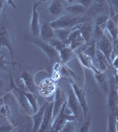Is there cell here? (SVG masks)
<instances>
[{
  "label": "cell",
  "mask_w": 118,
  "mask_h": 132,
  "mask_svg": "<svg viewBox=\"0 0 118 132\" xmlns=\"http://www.w3.org/2000/svg\"><path fill=\"white\" fill-rule=\"evenodd\" d=\"M58 53L60 61L62 63H66L74 56V50H72L69 46H66Z\"/></svg>",
  "instance_id": "cell-25"
},
{
  "label": "cell",
  "mask_w": 118,
  "mask_h": 132,
  "mask_svg": "<svg viewBox=\"0 0 118 132\" xmlns=\"http://www.w3.org/2000/svg\"><path fill=\"white\" fill-rule=\"evenodd\" d=\"M91 7L93 12H102L106 8V0H93Z\"/></svg>",
  "instance_id": "cell-29"
},
{
  "label": "cell",
  "mask_w": 118,
  "mask_h": 132,
  "mask_svg": "<svg viewBox=\"0 0 118 132\" xmlns=\"http://www.w3.org/2000/svg\"><path fill=\"white\" fill-rule=\"evenodd\" d=\"M78 4H80L81 5H83L85 9H88L92 6L93 3V0H78Z\"/></svg>",
  "instance_id": "cell-36"
},
{
  "label": "cell",
  "mask_w": 118,
  "mask_h": 132,
  "mask_svg": "<svg viewBox=\"0 0 118 132\" xmlns=\"http://www.w3.org/2000/svg\"><path fill=\"white\" fill-rule=\"evenodd\" d=\"M109 81V90L108 96V106L110 112L116 114L118 111V88L117 80L111 77Z\"/></svg>",
  "instance_id": "cell-3"
},
{
  "label": "cell",
  "mask_w": 118,
  "mask_h": 132,
  "mask_svg": "<svg viewBox=\"0 0 118 132\" xmlns=\"http://www.w3.org/2000/svg\"><path fill=\"white\" fill-rule=\"evenodd\" d=\"M38 5L39 4L35 3L34 4L33 11H32V18L31 22H30V31H31L32 35L35 37L40 35V18H39V12L37 10Z\"/></svg>",
  "instance_id": "cell-12"
},
{
  "label": "cell",
  "mask_w": 118,
  "mask_h": 132,
  "mask_svg": "<svg viewBox=\"0 0 118 132\" xmlns=\"http://www.w3.org/2000/svg\"><path fill=\"white\" fill-rule=\"evenodd\" d=\"M94 74V78H95L96 83L98 84L99 87L101 89V91L103 92L105 94H108V90H109V81L108 80L106 74L102 71H98L95 72Z\"/></svg>",
  "instance_id": "cell-17"
},
{
  "label": "cell",
  "mask_w": 118,
  "mask_h": 132,
  "mask_svg": "<svg viewBox=\"0 0 118 132\" xmlns=\"http://www.w3.org/2000/svg\"><path fill=\"white\" fill-rule=\"evenodd\" d=\"M24 93L27 97V100L28 101L30 107L32 108V111H33V114H35L39 110V106H38V101H37V99L36 97L35 96L33 93H30V92H25L24 91Z\"/></svg>",
  "instance_id": "cell-26"
},
{
  "label": "cell",
  "mask_w": 118,
  "mask_h": 132,
  "mask_svg": "<svg viewBox=\"0 0 118 132\" xmlns=\"http://www.w3.org/2000/svg\"><path fill=\"white\" fill-rule=\"evenodd\" d=\"M85 42H86L83 38V36L81 35L79 29L78 28V27H75L74 28H72V31L70 32L69 38H68L67 42H66V45L69 46L72 50H75L78 47L85 44Z\"/></svg>",
  "instance_id": "cell-9"
},
{
  "label": "cell",
  "mask_w": 118,
  "mask_h": 132,
  "mask_svg": "<svg viewBox=\"0 0 118 132\" xmlns=\"http://www.w3.org/2000/svg\"><path fill=\"white\" fill-rule=\"evenodd\" d=\"M105 34L110 36L113 41L118 40V24L111 18V17H109L108 21H107V23H106Z\"/></svg>",
  "instance_id": "cell-18"
},
{
  "label": "cell",
  "mask_w": 118,
  "mask_h": 132,
  "mask_svg": "<svg viewBox=\"0 0 118 132\" xmlns=\"http://www.w3.org/2000/svg\"><path fill=\"white\" fill-rule=\"evenodd\" d=\"M117 88H118V81H117Z\"/></svg>",
  "instance_id": "cell-50"
},
{
  "label": "cell",
  "mask_w": 118,
  "mask_h": 132,
  "mask_svg": "<svg viewBox=\"0 0 118 132\" xmlns=\"http://www.w3.org/2000/svg\"><path fill=\"white\" fill-rule=\"evenodd\" d=\"M3 88H4V81L0 78V91H1Z\"/></svg>",
  "instance_id": "cell-42"
},
{
  "label": "cell",
  "mask_w": 118,
  "mask_h": 132,
  "mask_svg": "<svg viewBox=\"0 0 118 132\" xmlns=\"http://www.w3.org/2000/svg\"><path fill=\"white\" fill-rule=\"evenodd\" d=\"M34 42L38 48H40L42 50V52L46 55L52 62H57L59 61V53L55 50V48L52 45H50L48 42L42 41L40 39H35Z\"/></svg>",
  "instance_id": "cell-7"
},
{
  "label": "cell",
  "mask_w": 118,
  "mask_h": 132,
  "mask_svg": "<svg viewBox=\"0 0 118 132\" xmlns=\"http://www.w3.org/2000/svg\"><path fill=\"white\" fill-rule=\"evenodd\" d=\"M48 9L51 16L58 17L63 12V5L58 0H52L51 3L49 4Z\"/></svg>",
  "instance_id": "cell-24"
},
{
  "label": "cell",
  "mask_w": 118,
  "mask_h": 132,
  "mask_svg": "<svg viewBox=\"0 0 118 132\" xmlns=\"http://www.w3.org/2000/svg\"><path fill=\"white\" fill-rule=\"evenodd\" d=\"M16 65V63H12V62H8L5 59V55H0V70H3V71H5L7 69L8 65Z\"/></svg>",
  "instance_id": "cell-31"
},
{
  "label": "cell",
  "mask_w": 118,
  "mask_h": 132,
  "mask_svg": "<svg viewBox=\"0 0 118 132\" xmlns=\"http://www.w3.org/2000/svg\"><path fill=\"white\" fill-rule=\"evenodd\" d=\"M66 108H67V104H66L65 101L63 105V107H62L61 110L59 111V114H57V116L56 117L55 120L53 121L52 124H51V130L56 132L62 131V129L64 128L66 122H68V121L74 122L75 121L76 116L72 112H66Z\"/></svg>",
  "instance_id": "cell-2"
},
{
  "label": "cell",
  "mask_w": 118,
  "mask_h": 132,
  "mask_svg": "<svg viewBox=\"0 0 118 132\" xmlns=\"http://www.w3.org/2000/svg\"><path fill=\"white\" fill-rule=\"evenodd\" d=\"M65 11L68 13L72 14L74 16H82L86 12L87 9H85L83 5H81L80 4H73L70 5L65 8Z\"/></svg>",
  "instance_id": "cell-23"
},
{
  "label": "cell",
  "mask_w": 118,
  "mask_h": 132,
  "mask_svg": "<svg viewBox=\"0 0 118 132\" xmlns=\"http://www.w3.org/2000/svg\"><path fill=\"white\" fill-rule=\"evenodd\" d=\"M13 127L11 124H4V125H0V131H4V132H7L12 130Z\"/></svg>",
  "instance_id": "cell-37"
},
{
  "label": "cell",
  "mask_w": 118,
  "mask_h": 132,
  "mask_svg": "<svg viewBox=\"0 0 118 132\" xmlns=\"http://www.w3.org/2000/svg\"><path fill=\"white\" fill-rule=\"evenodd\" d=\"M70 86H72V89L73 90L75 95H76L77 99H78L81 110L83 112L84 119L85 120V119H87V113H88V103H87L86 93L84 91L83 87H81L77 83L72 81Z\"/></svg>",
  "instance_id": "cell-4"
},
{
  "label": "cell",
  "mask_w": 118,
  "mask_h": 132,
  "mask_svg": "<svg viewBox=\"0 0 118 132\" xmlns=\"http://www.w3.org/2000/svg\"><path fill=\"white\" fill-rule=\"evenodd\" d=\"M91 119H85V122L82 124V126L79 129V132H88L90 131V127H91Z\"/></svg>",
  "instance_id": "cell-33"
},
{
  "label": "cell",
  "mask_w": 118,
  "mask_h": 132,
  "mask_svg": "<svg viewBox=\"0 0 118 132\" xmlns=\"http://www.w3.org/2000/svg\"><path fill=\"white\" fill-rule=\"evenodd\" d=\"M116 41H118V40H116Z\"/></svg>",
  "instance_id": "cell-51"
},
{
  "label": "cell",
  "mask_w": 118,
  "mask_h": 132,
  "mask_svg": "<svg viewBox=\"0 0 118 132\" xmlns=\"http://www.w3.org/2000/svg\"><path fill=\"white\" fill-rule=\"evenodd\" d=\"M83 22H85V19L80 18V17H70L63 15L56 19L54 21L50 23V26L55 29L61 28H72Z\"/></svg>",
  "instance_id": "cell-1"
},
{
  "label": "cell",
  "mask_w": 118,
  "mask_h": 132,
  "mask_svg": "<svg viewBox=\"0 0 118 132\" xmlns=\"http://www.w3.org/2000/svg\"><path fill=\"white\" fill-rule=\"evenodd\" d=\"M72 31V28H61V29H57L55 30V35L57 36V38H58L59 40H61L62 42H64L66 44L70 32Z\"/></svg>",
  "instance_id": "cell-27"
},
{
  "label": "cell",
  "mask_w": 118,
  "mask_h": 132,
  "mask_svg": "<svg viewBox=\"0 0 118 132\" xmlns=\"http://www.w3.org/2000/svg\"><path fill=\"white\" fill-rule=\"evenodd\" d=\"M111 3L115 9L118 10V0H111Z\"/></svg>",
  "instance_id": "cell-39"
},
{
  "label": "cell",
  "mask_w": 118,
  "mask_h": 132,
  "mask_svg": "<svg viewBox=\"0 0 118 132\" xmlns=\"http://www.w3.org/2000/svg\"><path fill=\"white\" fill-rule=\"evenodd\" d=\"M0 55H2V52H1V50H0Z\"/></svg>",
  "instance_id": "cell-49"
},
{
  "label": "cell",
  "mask_w": 118,
  "mask_h": 132,
  "mask_svg": "<svg viewBox=\"0 0 118 132\" xmlns=\"http://www.w3.org/2000/svg\"><path fill=\"white\" fill-rule=\"evenodd\" d=\"M95 57H96V67H97V69L100 71L105 72L109 68V65L111 63H109L108 59L106 58V56L99 50H96Z\"/></svg>",
  "instance_id": "cell-20"
},
{
  "label": "cell",
  "mask_w": 118,
  "mask_h": 132,
  "mask_svg": "<svg viewBox=\"0 0 118 132\" xmlns=\"http://www.w3.org/2000/svg\"><path fill=\"white\" fill-rule=\"evenodd\" d=\"M116 80L118 81V69H116Z\"/></svg>",
  "instance_id": "cell-44"
},
{
  "label": "cell",
  "mask_w": 118,
  "mask_h": 132,
  "mask_svg": "<svg viewBox=\"0 0 118 132\" xmlns=\"http://www.w3.org/2000/svg\"><path fill=\"white\" fill-rule=\"evenodd\" d=\"M78 57L79 62H80L81 64H82L84 67H85L86 69L92 71L93 73L100 71L97 69L96 65L94 64L93 59L92 58V57H90L89 56H87L86 54H85L84 52H81V53H79V54L78 55Z\"/></svg>",
  "instance_id": "cell-19"
},
{
  "label": "cell",
  "mask_w": 118,
  "mask_h": 132,
  "mask_svg": "<svg viewBox=\"0 0 118 132\" xmlns=\"http://www.w3.org/2000/svg\"><path fill=\"white\" fill-rule=\"evenodd\" d=\"M38 1H40V2H46L47 0H38Z\"/></svg>",
  "instance_id": "cell-47"
},
{
  "label": "cell",
  "mask_w": 118,
  "mask_h": 132,
  "mask_svg": "<svg viewBox=\"0 0 118 132\" xmlns=\"http://www.w3.org/2000/svg\"><path fill=\"white\" fill-rule=\"evenodd\" d=\"M52 111H53V103L47 104L46 109H45V113L43 116V120L41 124V127L39 129V132H43L48 129L49 126L52 124Z\"/></svg>",
  "instance_id": "cell-14"
},
{
  "label": "cell",
  "mask_w": 118,
  "mask_h": 132,
  "mask_svg": "<svg viewBox=\"0 0 118 132\" xmlns=\"http://www.w3.org/2000/svg\"><path fill=\"white\" fill-rule=\"evenodd\" d=\"M109 17L108 15H99L95 20V25L94 26H102V27H106V23L108 21Z\"/></svg>",
  "instance_id": "cell-32"
},
{
  "label": "cell",
  "mask_w": 118,
  "mask_h": 132,
  "mask_svg": "<svg viewBox=\"0 0 118 132\" xmlns=\"http://www.w3.org/2000/svg\"><path fill=\"white\" fill-rule=\"evenodd\" d=\"M6 1H7V3L9 4V5H11V6H12V7L14 8H16V5H15L14 4V2H13V0H6Z\"/></svg>",
  "instance_id": "cell-40"
},
{
  "label": "cell",
  "mask_w": 118,
  "mask_h": 132,
  "mask_svg": "<svg viewBox=\"0 0 118 132\" xmlns=\"http://www.w3.org/2000/svg\"><path fill=\"white\" fill-rule=\"evenodd\" d=\"M66 104H67V108L70 110L75 116H78L79 110L81 109L80 105L78 103V101L77 99L76 95H75L74 92L72 89H70L68 92V96L67 101H66Z\"/></svg>",
  "instance_id": "cell-13"
},
{
  "label": "cell",
  "mask_w": 118,
  "mask_h": 132,
  "mask_svg": "<svg viewBox=\"0 0 118 132\" xmlns=\"http://www.w3.org/2000/svg\"><path fill=\"white\" fill-rule=\"evenodd\" d=\"M20 80L21 81V84L24 85L27 88V90H28L30 93H35V78L29 73L28 71H24L21 73Z\"/></svg>",
  "instance_id": "cell-15"
},
{
  "label": "cell",
  "mask_w": 118,
  "mask_h": 132,
  "mask_svg": "<svg viewBox=\"0 0 118 132\" xmlns=\"http://www.w3.org/2000/svg\"><path fill=\"white\" fill-rule=\"evenodd\" d=\"M77 27H78V28L80 31L81 35H82L83 38L85 39V41L87 42L93 35V28L92 24L90 22H86L85 21V22L81 23V24H79Z\"/></svg>",
  "instance_id": "cell-22"
},
{
  "label": "cell",
  "mask_w": 118,
  "mask_h": 132,
  "mask_svg": "<svg viewBox=\"0 0 118 132\" xmlns=\"http://www.w3.org/2000/svg\"><path fill=\"white\" fill-rule=\"evenodd\" d=\"M116 132H118V122H116Z\"/></svg>",
  "instance_id": "cell-45"
},
{
  "label": "cell",
  "mask_w": 118,
  "mask_h": 132,
  "mask_svg": "<svg viewBox=\"0 0 118 132\" xmlns=\"http://www.w3.org/2000/svg\"><path fill=\"white\" fill-rule=\"evenodd\" d=\"M4 0H0V14H1L2 12V10H3L4 8Z\"/></svg>",
  "instance_id": "cell-41"
},
{
  "label": "cell",
  "mask_w": 118,
  "mask_h": 132,
  "mask_svg": "<svg viewBox=\"0 0 118 132\" xmlns=\"http://www.w3.org/2000/svg\"><path fill=\"white\" fill-rule=\"evenodd\" d=\"M66 1L68 2L69 4H73L74 2H76V1H78V0H66Z\"/></svg>",
  "instance_id": "cell-43"
},
{
  "label": "cell",
  "mask_w": 118,
  "mask_h": 132,
  "mask_svg": "<svg viewBox=\"0 0 118 132\" xmlns=\"http://www.w3.org/2000/svg\"><path fill=\"white\" fill-rule=\"evenodd\" d=\"M116 114L109 112L108 117V132H115L116 131V120H115Z\"/></svg>",
  "instance_id": "cell-28"
},
{
  "label": "cell",
  "mask_w": 118,
  "mask_h": 132,
  "mask_svg": "<svg viewBox=\"0 0 118 132\" xmlns=\"http://www.w3.org/2000/svg\"><path fill=\"white\" fill-rule=\"evenodd\" d=\"M0 96H3V93L1 91H0Z\"/></svg>",
  "instance_id": "cell-48"
},
{
  "label": "cell",
  "mask_w": 118,
  "mask_h": 132,
  "mask_svg": "<svg viewBox=\"0 0 118 132\" xmlns=\"http://www.w3.org/2000/svg\"><path fill=\"white\" fill-rule=\"evenodd\" d=\"M38 92L42 97L49 98L50 97L53 93H55L57 86L53 81V79L49 78H45L40 82L39 86H37Z\"/></svg>",
  "instance_id": "cell-8"
},
{
  "label": "cell",
  "mask_w": 118,
  "mask_h": 132,
  "mask_svg": "<svg viewBox=\"0 0 118 132\" xmlns=\"http://www.w3.org/2000/svg\"><path fill=\"white\" fill-rule=\"evenodd\" d=\"M49 43L54 47L55 50H57V52L61 51L64 48H65V47L67 46L64 42H62L61 40H59L58 38H57V37H55V38H53L52 40H50V41L49 42Z\"/></svg>",
  "instance_id": "cell-30"
},
{
  "label": "cell",
  "mask_w": 118,
  "mask_h": 132,
  "mask_svg": "<svg viewBox=\"0 0 118 132\" xmlns=\"http://www.w3.org/2000/svg\"><path fill=\"white\" fill-rule=\"evenodd\" d=\"M6 48L10 51L11 57L13 59L14 53H13V48H12V44L11 42L10 34L8 31V28L6 27L5 24L2 23L0 25V48Z\"/></svg>",
  "instance_id": "cell-10"
},
{
  "label": "cell",
  "mask_w": 118,
  "mask_h": 132,
  "mask_svg": "<svg viewBox=\"0 0 118 132\" xmlns=\"http://www.w3.org/2000/svg\"><path fill=\"white\" fill-rule=\"evenodd\" d=\"M40 36L42 41L49 42L55 38V29L50 26V23H42L40 28Z\"/></svg>",
  "instance_id": "cell-16"
},
{
  "label": "cell",
  "mask_w": 118,
  "mask_h": 132,
  "mask_svg": "<svg viewBox=\"0 0 118 132\" xmlns=\"http://www.w3.org/2000/svg\"><path fill=\"white\" fill-rule=\"evenodd\" d=\"M98 50L106 56L109 63H112L113 59V53H114V46L110 40L108 39V35L104 34L100 38V41L98 43Z\"/></svg>",
  "instance_id": "cell-5"
},
{
  "label": "cell",
  "mask_w": 118,
  "mask_h": 132,
  "mask_svg": "<svg viewBox=\"0 0 118 132\" xmlns=\"http://www.w3.org/2000/svg\"><path fill=\"white\" fill-rule=\"evenodd\" d=\"M46 107H47V104L42 106V108H39L37 112L34 114L33 117V131H39V129L41 127V124L42 122V120H43V116H44V113H45V109H46Z\"/></svg>",
  "instance_id": "cell-21"
},
{
  "label": "cell",
  "mask_w": 118,
  "mask_h": 132,
  "mask_svg": "<svg viewBox=\"0 0 118 132\" xmlns=\"http://www.w3.org/2000/svg\"><path fill=\"white\" fill-rule=\"evenodd\" d=\"M66 101V97L64 95L63 90L60 87H57L55 92L54 101H53V111H52V121L55 120V118L59 114V111L61 110L62 107Z\"/></svg>",
  "instance_id": "cell-11"
},
{
  "label": "cell",
  "mask_w": 118,
  "mask_h": 132,
  "mask_svg": "<svg viewBox=\"0 0 118 132\" xmlns=\"http://www.w3.org/2000/svg\"><path fill=\"white\" fill-rule=\"evenodd\" d=\"M11 86H12V91H13V93L15 94V96H16L17 100H18V102H19V104H20L21 109L23 110V112L27 114H33L32 108H31V107H30L28 101H27V97H26V95L24 93V91L17 88V87L14 86L12 78H11Z\"/></svg>",
  "instance_id": "cell-6"
},
{
  "label": "cell",
  "mask_w": 118,
  "mask_h": 132,
  "mask_svg": "<svg viewBox=\"0 0 118 132\" xmlns=\"http://www.w3.org/2000/svg\"><path fill=\"white\" fill-rule=\"evenodd\" d=\"M96 50H96V48H95V45H91L90 47H88V48H86V50L84 51V53L93 59L94 56L96 55Z\"/></svg>",
  "instance_id": "cell-34"
},
{
  "label": "cell",
  "mask_w": 118,
  "mask_h": 132,
  "mask_svg": "<svg viewBox=\"0 0 118 132\" xmlns=\"http://www.w3.org/2000/svg\"><path fill=\"white\" fill-rule=\"evenodd\" d=\"M75 130V127L73 124V122H70V121H68L66 122V123L64 124V128L62 129V131L64 132H72Z\"/></svg>",
  "instance_id": "cell-35"
},
{
  "label": "cell",
  "mask_w": 118,
  "mask_h": 132,
  "mask_svg": "<svg viewBox=\"0 0 118 132\" xmlns=\"http://www.w3.org/2000/svg\"><path fill=\"white\" fill-rule=\"evenodd\" d=\"M115 120H116V122H118V116H115Z\"/></svg>",
  "instance_id": "cell-46"
},
{
  "label": "cell",
  "mask_w": 118,
  "mask_h": 132,
  "mask_svg": "<svg viewBox=\"0 0 118 132\" xmlns=\"http://www.w3.org/2000/svg\"><path fill=\"white\" fill-rule=\"evenodd\" d=\"M111 64L113 65V67L115 68V70L118 69V55L116 56L113 57L112 59V63H111Z\"/></svg>",
  "instance_id": "cell-38"
}]
</instances>
